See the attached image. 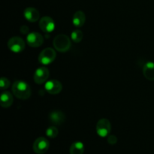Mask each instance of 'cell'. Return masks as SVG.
I'll return each instance as SVG.
<instances>
[{
    "label": "cell",
    "instance_id": "2e32d148",
    "mask_svg": "<svg viewBox=\"0 0 154 154\" xmlns=\"http://www.w3.org/2000/svg\"><path fill=\"white\" fill-rule=\"evenodd\" d=\"M69 152H70V154H83L84 152V144L81 141L74 142L71 145Z\"/></svg>",
    "mask_w": 154,
    "mask_h": 154
},
{
    "label": "cell",
    "instance_id": "8992f818",
    "mask_svg": "<svg viewBox=\"0 0 154 154\" xmlns=\"http://www.w3.org/2000/svg\"><path fill=\"white\" fill-rule=\"evenodd\" d=\"M49 141L44 137H39L33 144V150L37 154H44L49 149Z\"/></svg>",
    "mask_w": 154,
    "mask_h": 154
},
{
    "label": "cell",
    "instance_id": "ac0fdd59",
    "mask_svg": "<svg viewBox=\"0 0 154 154\" xmlns=\"http://www.w3.org/2000/svg\"><path fill=\"white\" fill-rule=\"evenodd\" d=\"M58 129L56 126H50L46 130V135L48 137L51 138H54L58 135Z\"/></svg>",
    "mask_w": 154,
    "mask_h": 154
},
{
    "label": "cell",
    "instance_id": "9c48e42d",
    "mask_svg": "<svg viewBox=\"0 0 154 154\" xmlns=\"http://www.w3.org/2000/svg\"><path fill=\"white\" fill-rule=\"evenodd\" d=\"M45 88L48 93L51 95H57L62 91L63 86L57 80H50L47 81L45 85Z\"/></svg>",
    "mask_w": 154,
    "mask_h": 154
},
{
    "label": "cell",
    "instance_id": "5b68a950",
    "mask_svg": "<svg viewBox=\"0 0 154 154\" xmlns=\"http://www.w3.org/2000/svg\"><path fill=\"white\" fill-rule=\"evenodd\" d=\"M8 47L12 52L15 54L21 53L25 49V42L23 39L20 37H13L9 39Z\"/></svg>",
    "mask_w": 154,
    "mask_h": 154
},
{
    "label": "cell",
    "instance_id": "8fae6325",
    "mask_svg": "<svg viewBox=\"0 0 154 154\" xmlns=\"http://www.w3.org/2000/svg\"><path fill=\"white\" fill-rule=\"evenodd\" d=\"M65 119L66 116L60 111H54L49 114V120L51 123L57 126L63 124L65 121Z\"/></svg>",
    "mask_w": 154,
    "mask_h": 154
},
{
    "label": "cell",
    "instance_id": "9a60e30c",
    "mask_svg": "<svg viewBox=\"0 0 154 154\" xmlns=\"http://www.w3.org/2000/svg\"><path fill=\"white\" fill-rule=\"evenodd\" d=\"M86 20L85 14L82 11H78L75 13L72 17V23L76 27H81L84 24Z\"/></svg>",
    "mask_w": 154,
    "mask_h": 154
},
{
    "label": "cell",
    "instance_id": "6da1fadb",
    "mask_svg": "<svg viewBox=\"0 0 154 154\" xmlns=\"http://www.w3.org/2000/svg\"><path fill=\"white\" fill-rule=\"evenodd\" d=\"M12 92L20 99H28L31 96V88L25 81H17L12 85Z\"/></svg>",
    "mask_w": 154,
    "mask_h": 154
},
{
    "label": "cell",
    "instance_id": "52a82bcc",
    "mask_svg": "<svg viewBox=\"0 0 154 154\" xmlns=\"http://www.w3.org/2000/svg\"><path fill=\"white\" fill-rule=\"evenodd\" d=\"M50 75L49 70L46 67H40L37 69L34 74V81L36 84H42L47 81Z\"/></svg>",
    "mask_w": 154,
    "mask_h": 154
},
{
    "label": "cell",
    "instance_id": "5bb4252c",
    "mask_svg": "<svg viewBox=\"0 0 154 154\" xmlns=\"http://www.w3.org/2000/svg\"><path fill=\"white\" fill-rule=\"evenodd\" d=\"M13 104V96L10 92L5 91L2 93L0 97V105L2 108H9Z\"/></svg>",
    "mask_w": 154,
    "mask_h": 154
},
{
    "label": "cell",
    "instance_id": "4fadbf2b",
    "mask_svg": "<svg viewBox=\"0 0 154 154\" xmlns=\"http://www.w3.org/2000/svg\"><path fill=\"white\" fill-rule=\"evenodd\" d=\"M143 75L146 79L154 81V63L147 62L143 67Z\"/></svg>",
    "mask_w": 154,
    "mask_h": 154
},
{
    "label": "cell",
    "instance_id": "ba28073f",
    "mask_svg": "<svg viewBox=\"0 0 154 154\" xmlns=\"http://www.w3.org/2000/svg\"><path fill=\"white\" fill-rule=\"evenodd\" d=\"M39 26L44 32L50 33L55 29V23L51 17L45 16L39 21Z\"/></svg>",
    "mask_w": 154,
    "mask_h": 154
},
{
    "label": "cell",
    "instance_id": "ffe728a7",
    "mask_svg": "<svg viewBox=\"0 0 154 154\" xmlns=\"http://www.w3.org/2000/svg\"><path fill=\"white\" fill-rule=\"evenodd\" d=\"M117 142V138L115 135H109L108 138V143L111 145L116 144Z\"/></svg>",
    "mask_w": 154,
    "mask_h": 154
},
{
    "label": "cell",
    "instance_id": "3957f363",
    "mask_svg": "<svg viewBox=\"0 0 154 154\" xmlns=\"http://www.w3.org/2000/svg\"><path fill=\"white\" fill-rule=\"evenodd\" d=\"M57 54L55 51L51 48L44 49L38 56V61L42 65H49L55 60Z\"/></svg>",
    "mask_w": 154,
    "mask_h": 154
},
{
    "label": "cell",
    "instance_id": "e0dca14e",
    "mask_svg": "<svg viewBox=\"0 0 154 154\" xmlns=\"http://www.w3.org/2000/svg\"><path fill=\"white\" fill-rule=\"evenodd\" d=\"M83 37H84V34H83L82 31L79 29L74 30L71 34V38H72V41L75 43H79L82 41Z\"/></svg>",
    "mask_w": 154,
    "mask_h": 154
},
{
    "label": "cell",
    "instance_id": "277c9868",
    "mask_svg": "<svg viewBox=\"0 0 154 154\" xmlns=\"http://www.w3.org/2000/svg\"><path fill=\"white\" fill-rule=\"evenodd\" d=\"M111 123L109 120L105 118L100 119L96 124V132H97L98 135L102 138L108 136L111 132Z\"/></svg>",
    "mask_w": 154,
    "mask_h": 154
},
{
    "label": "cell",
    "instance_id": "7c38bea8",
    "mask_svg": "<svg viewBox=\"0 0 154 154\" xmlns=\"http://www.w3.org/2000/svg\"><path fill=\"white\" fill-rule=\"evenodd\" d=\"M23 16L28 21L34 23L39 19L40 14H39V11L36 8L29 7L24 10Z\"/></svg>",
    "mask_w": 154,
    "mask_h": 154
},
{
    "label": "cell",
    "instance_id": "7a4b0ae2",
    "mask_svg": "<svg viewBox=\"0 0 154 154\" xmlns=\"http://www.w3.org/2000/svg\"><path fill=\"white\" fill-rule=\"evenodd\" d=\"M53 45L54 48L59 52L65 53L70 49L71 41L70 38L66 35H57L54 39Z\"/></svg>",
    "mask_w": 154,
    "mask_h": 154
},
{
    "label": "cell",
    "instance_id": "30bf717a",
    "mask_svg": "<svg viewBox=\"0 0 154 154\" xmlns=\"http://www.w3.org/2000/svg\"><path fill=\"white\" fill-rule=\"evenodd\" d=\"M26 42L30 47L38 48L43 44L44 38L38 32H30L27 35Z\"/></svg>",
    "mask_w": 154,
    "mask_h": 154
},
{
    "label": "cell",
    "instance_id": "d6986e66",
    "mask_svg": "<svg viewBox=\"0 0 154 154\" xmlns=\"http://www.w3.org/2000/svg\"><path fill=\"white\" fill-rule=\"evenodd\" d=\"M10 86V81L8 78L2 77L0 80V87H1L2 90H6Z\"/></svg>",
    "mask_w": 154,
    "mask_h": 154
},
{
    "label": "cell",
    "instance_id": "44dd1931",
    "mask_svg": "<svg viewBox=\"0 0 154 154\" xmlns=\"http://www.w3.org/2000/svg\"><path fill=\"white\" fill-rule=\"evenodd\" d=\"M20 32L23 33V34L24 35H28L29 34V28L28 26H23L20 27Z\"/></svg>",
    "mask_w": 154,
    "mask_h": 154
}]
</instances>
